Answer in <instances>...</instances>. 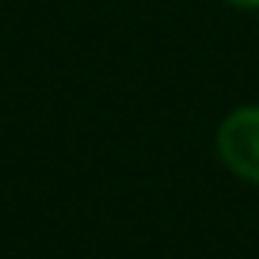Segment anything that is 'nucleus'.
Here are the masks:
<instances>
[{
  "mask_svg": "<svg viewBox=\"0 0 259 259\" xmlns=\"http://www.w3.org/2000/svg\"><path fill=\"white\" fill-rule=\"evenodd\" d=\"M218 153L229 171L259 183V107L233 111L218 130Z\"/></svg>",
  "mask_w": 259,
  "mask_h": 259,
  "instance_id": "obj_1",
  "label": "nucleus"
},
{
  "mask_svg": "<svg viewBox=\"0 0 259 259\" xmlns=\"http://www.w3.org/2000/svg\"><path fill=\"white\" fill-rule=\"evenodd\" d=\"M233 4H259V0H233Z\"/></svg>",
  "mask_w": 259,
  "mask_h": 259,
  "instance_id": "obj_2",
  "label": "nucleus"
}]
</instances>
